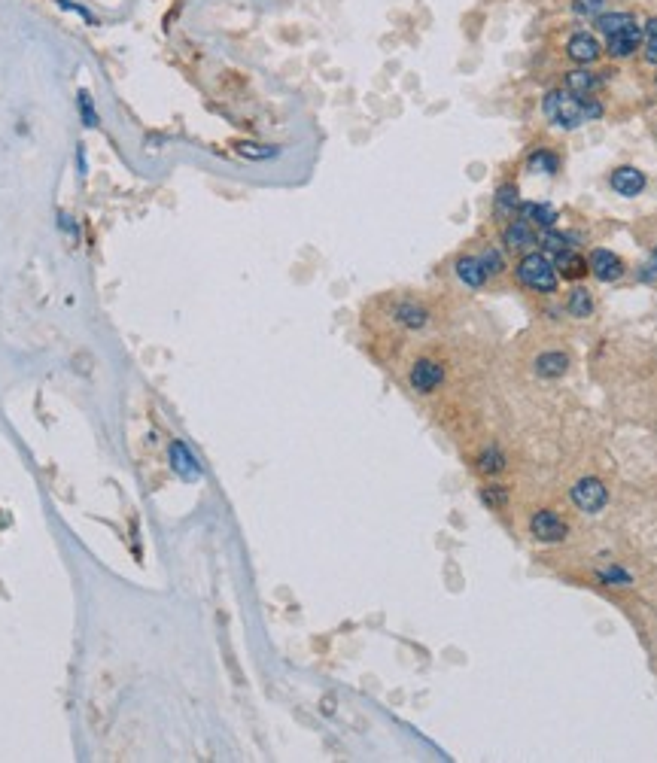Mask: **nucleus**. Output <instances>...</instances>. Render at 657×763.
Wrapping results in <instances>:
<instances>
[{
	"mask_svg": "<svg viewBox=\"0 0 657 763\" xmlns=\"http://www.w3.org/2000/svg\"><path fill=\"white\" fill-rule=\"evenodd\" d=\"M603 578H606L609 584H630V575H627V572H621V569H606V572H603Z\"/></svg>",
	"mask_w": 657,
	"mask_h": 763,
	"instance_id": "27",
	"label": "nucleus"
},
{
	"mask_svg": "<svg viewBox=\"0 0 657 763\" xmlns=\"http://www.w3.org/2000/svg\"><path fill=\"white\" fill-rule=\"evenodd\" d=\"M542 110L548 116L551 125L557 128H566V131H575L584 125V113H581V98H575L572 92H563V89H554L545 95L542 101Z\"/></svg>",
	"mask_w": 657,
	"mask_h": 763,
	"instance_id": "3",
	"label": "nucleus"
},
{
	"mask_svg": "<svg viewBox=\"0 0 657 763\" xmlns=\"http://www.w3.org/2000/svg\"><path fill=\"white\" fill-rule=\"evenodd\" d=\"M609 186H612V192H618L624 198H636L639 192H645L648 177L639 168H633V165H621V168H615L609 174Z\"/></svg>",
	"mask_w": 657,
	"mask_h": 763,
	"instance_id": "10",
	"label": "nucleus"
},
{
	"mask_svg": "<svg viewBox=\"0 0 657 763\" xmlns=\"http://www.w3.org/2000/svg\"><path fill=\"white\" fill-rule=\"evenodd\" d=\"M642 31H645V37H657V16H651V19L642 25Z\"/></svg>",
	"mask_w": 657,
	"mask_h": 763,
	"instance_id": "28",
	"label": "nucleus"
},
{
	"mask_svg": "<svg viewBox=\"0 0 657 763\" xmlns=\"http://www.w3.org/2000/svg\"><path fill=\"white\" fill-rule=\"evenodd\" d=\"M642 37H645L642 25H633V28H627V31H621V34H612V37H606L603 55H609V58H615V61L633 58V55L642 49Z\"/></svg>",
	"mask_w": 657,
	"mask_h": 763,
	"instance_id": "8",
	"label": "nucleus"
},
{
	"mask_svg": "<svg viewBox=\"0 0 657 763\" xmlns=\"http://www.w3.org/2000/svg\"><path fill=\"white\" fill-rule=\"evenodd\" d=\"M569 353L566 350H545L533 359V371L539 377H563L569 371Z\"/></svg>",
	"mask_w": 657,
	"mask_h": 763,
	"instance_id": "14",
	"label": "nucleus"
},
{
	"mask_svg": "<svg viewBox=\"0 0 657 763\" xmlns=\"http://www.w3.org/2000/svg\"><path fill=\"white\" fill-rule=\"evenodd\" d=\"M566 55H569V61L581 64V67H588V64H594V61L603 58V46H600V40H597L594 34L575 31V34L566 40Z\"/></svg>",
	"mask_w": 657,
	"mask_h": 763,
	"instance_id": "7",
	"label": "nucleus"
},
{
	"mask_svg": "<svg viewBox=\"0 0 657 763\" xmlns=\"http://www.w3.org/2000/svg\"><path fill=\"white\" fill-rule=\"evenodd\" d=\"M572 238L569 235H563V232H557V228H542V235H539V247L545 250V253H551V256H557V253H563V250H572Z\"/></svg>",
	"mask_w": 657,
	"mask_h": 763,
	"instance_id": "21",
	"label": "nucleus"
},
{
	"mask_svg": "<svg viewBox=\"0 0 657 763\" xmlns=\"http://www.w3.org/2000/svg\"><path fill=\"white\" fill-rule=\"evenodd\" d=\"M569 496H572L575 508L584 511V514H597V511H603L606 502H609V490H606V484H603L600 478H581V481L569 490Z\"/></svg>",
	"mask_w": 657,
	"mask_h": 763,
	"instance_id": "5",
	"label": "nucleus"
},
{
	"mask_svg": "<svg viewBox=\"0 0 657 763\" xmlns=\"http://www.w3.org/2000/svg\"><path fill=\"white\" fill-rule=\"evenodd\" d=\"M445 326L442 298L420 289H390L362 308L365 347L384 365H396L411 347Z\"/></svg>",
	"mask_w": 657,
	"mask_h": 763,
	"instance_id": "1",
	"label": "nucleus"
},
{
	"mask_svg": "<svg viewBox=\"0 0 657 763\" xmlns=\"http://www.w3.org/2000/svg\"><path fill=\"white\" fill-rule=\"evenodd\" d=\"M502 247L508 250V253H521V256H527V253H533L536 247H539V235H536V228L521 216H511L505 225H502Z\"/></svg>",
	"mask_w": 657,
	"mask_h": 763,
	"instance_id": "4",
	"label": "nucleus"
},
{
	"mask_svg": "<svg viewBox=\"0 0 657 763\" xmlns=\"http://www.w3.org/2000/svg\"><path fill=\"white\" fill-rule=\"evenodd\" d=\"M515 277H518V283H521L524 289H530V292H545V295L557 292V283H560V274H557L554 262H551L545 253H539V250L521 256V262L515 265Z\"/></svg>",
	"mask_w": 657,
	"mask_h": 763,
	"instance_id": "2",
	"label": "nucleus"
},
{
	"mask_svg": "<svg viewBox=\"0 0 657 763\" xmlns=\"http://www.w3.org/2000/svg\"><path fill=\"white\" fill-rule=\"evenodd\" d=\"M588 265H591V274H594L600 283H618V280L627 274L624 259H621L618 253H612V250H594L591 259H588Z\"/></svg>",
	"mask_w": 657,
	"mask_h": 763,
	"instance_id": "9",
	"label": "nucleus"
},
{
	"mask_svg": "<svg viewBox=\"0 0 657 763\" xmlns=\"http://www.w3.org/2000/svg\"><path fill=\"white\" fill-rule=\"evenodd\" d=\"M609 0H572V13L581 19H597L600 13H606Z\"/></svg>",
	"mask_w": 657,
	"mask_h": 763,
	"instance_id": "23",
	"label": "nucleus"
},
{
	"mask_svg": "<svg viewBox=\"0 0 657 763\" xmlns=\"http://www.w3.org/2000/svg\"><path fill=\"white\" fill-rule=\"evenodd\" d=\"M530 532H533L536 542L557 545V542H563V539L569 536V526H566V520H563L557 511L542 508V511H536V514L530 517Z\"/></svg>",
	"mask_w": 657,
	"mask_h": 763,
	"instance_id": "6",
	"label": "nucleus"
},
{
	"mask_svg": "<svg viewBox=\"0 0 657 763\" xmlns=\"http://www.w3.org/2000/svg\"><path fill=\"white\" fill-rule=\"evenodd\" d=\"M600 86H603V76L591 73L588 67L566 73V92H572L575 98H591V95L600 92Z\"/></svg>",
	"mask_w": 657,
	"mask_h": 763,
	"instance_id": "12",
	"label": "nucleus"
},
{
	"mask_svg": "<svg viewBox=\"0 0 657 763\" xmlns=\"http://www.w3.org/2000/svg\"><path fill=\"white\" fill-rule=\"evenodd\" d=\"M502 469H505V456L496 447H487L484 453L475 456V472L481 475H499Z\"/></svg>",
	"mask_w": 657,
	"mask_h": 763,
	"instance_id": "22",
	"label": "nucleus"
},
{
	"mask_svg": "<svg viewBox=\"0 0 657 763\" xmlns=\"http://www.w3.org/2000/svg\"><path fill=\"white\" fill-rule=\"evenodd\" d=\"M493 210H496V216H502V219L515 216V213L521 210V192H518V186H511V183L499 186V189H496V198H493Z\"/></svg>",
	"mask_w": 657,
	"mask_h": 763,
	"instance_id": "17",
	"label": "nucleus"
},
{
	"mask_svg": "<svg viewBox=\"0 0 657 763\" xmlns=\"http://www.w3.org/2000/svg\"><path fill=\"white\" fill-rule=\"evenodd\" d=\"M642 283H657V250L651 253V259L648 262H642V268H639V274H636Z\"/></svg>",
	"mask_w": 657,
	"mask_h": 763,
	"instance_id": "25",
	"label": "nucleus"
},
{
	"mask_svg": "<svg viewBox=\"0 0 657 763\" xmlns=\"http://www.w3.org/2000/svg\"><path fill=\"white\" fill-rule=\"evenodd\" d=\"M454 277L466 286V289H484L490 280L484 274V265L478 259V253H460L454 259Z\"/></svg>",
	"mask_w": 657,
	"mask_h": 763,
	"instance_id": "11",
	"label": "nucleus"
},
{
	"mask_svg": "<svg viewBox=\"0 0 657 763\" xmlns=\"http://www.w3.org/2000/svg\"><path fill=\"white\" fill-rule=\"evenodd\" d=\"M594 308H597V301H594V292H591V289L575 286V289L566 295V314L575 317V320H588V317L594 314Z\"/></svg>",
	"mask_w": 657,
	"mask_h": 763,
	"instance_id": "15",
	"label": "nucleus"
},
{
	"mask_svg": "<svg viewBox=\"0 0 657 763\" xmlns=\"http://www.w3.org/2000/svg\"><path fill=\"white\" fill-rule=\"evenodd\" d=\"M554 268H557V274H560L563 280H581V277L591 274L588 259H584L581 253H575V250L557 253V256H554Z\"/></svg>",
	"mask_w": 657,
	"mask_h": 763,
	"instance_id": "13",
	"label": "nucleus"
},
{
	"mask_svg": "<svg viewBox=\"0 0 657 763\" xmlns=\"http://www.w3.org/2000/svg\"><path fill=\"white\" fill-rule=\"evenodd\" d=\"M642 58H645L648 64H654V67H657V37H648V40H645V46H642Z\"/></svg>",
	"mask_w": 657,
	"mask_h": 763,
	"instance_id": "26",
	"label": "nucleus"
},
{
	"mask_svg": "<svg viewBox=\"0 0 657 763\" xmlns=\"http://www.w3.org/2000/svg\"><path fill=\"white\" fill-rule=\"evenodd\" d=\"M481 499H484L490 508H502V505H505V490H502V487H481Z\"/></svg>",
	"mask_w": 657,
	"mask_h": 763,
	"instance_id": "24",
	"label": "nucleus"
},
{
	"mask_svg": "<svg viewBox=\"0 0 657 763\" xmlns=\"http://www.w3.org/2000/svg\"><path fill=\"white\" fill-rule=\"evenodd\" d=\"M478 259H481V265H484V274H487V280L493 283V280H499L508 268H505V256H502V250L499 247H493V244H487L481 253H478Z\"/></svg>",
	"mask_w": 657,
	"mask_h": 763,
	"instance_id": "20",
	"label": "nucleus"
},
{
	"mask_svg": "<svg viewBox=\"0 0 657 763\" xmlns=\"http://www.w3.org/2000/svg\"><path fill=\"white\" fill-rule=\"evenodd\" d=\"M557 168H560V159H557V152H551V149H533L527 156V171H533V174L554 177Z\"/></svg>",
	"mask_w": 657,
	"mask_h": 763,
	"instance_id": "19",
	"label": "nucleus"
},
{
	"mask_svg": "<svg viewBox=\"0 0 657 763\" xmlns=\"http://www.w3.org/2000/svg\"><path fill=\"white\" fill-rule=\"evenodd\" d=\"M594 25H597V31H600L603 37H612V34H621V31H627V28H633V25H639V22H636V16L627 13V10H612V13H600V16L594 19Z\"/></svg>",
	"mask_w": 657,
	"mask_h": 763,
	"instance_id": "16",
	"label": "nucleus"
},
{
	"mask_svg": "<svg viewBox=\"0 0 657 763\" xmlns=\"http://www.w3.org/2000/svg\"><path fill=\"white\" fill-rule=\"evenodd\" d=\"M521 216L530 222V225H539V228H554L557 225V210L551 204H539V201H527L521 204Z\"/></svg>",
	"mask_w": 657,
	"mask_h": 763,
	"instance_id": "18",
	"label": "nucleus"
}]
</instances>
